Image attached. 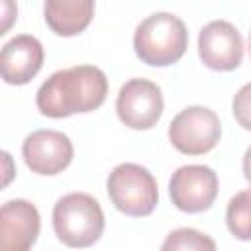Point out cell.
I'll return each mask as SVG.
<instances>
[{
    "instance_id": "cell-1",
    "label": "cell",
    "mask_w": 251,
    "mask_h": 251,
    "mask_svg": "<svg viewBox=\"0 0 251 251\" xmlns=\"http://www.w3.org/2000/svg\"><path fill=\"white\" fill-rule=\"evenodd\" d=\"M108 94V78L94 65H75L53 73L37 90V110L47 118H67L100 108Z\"/></svg>"
},
{
    "instance_id": "cell-2",
    "label": "cell",
    "mask_w": 251,
    "mask_h": 251,
    "mask_svg": "<svg viewBox=\"0 0 251 251\" xmlns=\"http://www.w3.org/2000/svg\"><path fill=\"white\" fill-rule=\"evenodd\" d=\"M188 45L184 22L169 12L147 16L133 33V49L141 63L151 67H169L176 63Z\"/></svg>"
},
{
    "instance_id": "cell-3",
    "label": "cell",
    "mask_w": 251,
    "mask_h": 251,
    "mask_svg": "<svg viewBox=\"0 0 251 251\" xmlns=\"http://www.w3.org/2000/svg\"><path fill=\"white\" fill-rule=\"evenodd\" d=\"M53 229L67 247H90L104 231V212L94 196L86 192H69L53 206Z\"/></svg>"
},
{
    "instance_id": "cell-4",
    "label": "cell",
    "mask_w": 251,
    "mask_h": 251,
    "mask_svg": "<svg viewBox=\"0 0 251 251\" xmlns=\"http://www.w3.org/2000/svg\"><path fill=\"white\" fill-rule=\"evenodd\" d=\"M112 204L126 216H149L159 200L157 180L153 175L135 163H122L112 169L106 180Z\"/></svg>"
},
{
    "instance_id": "cell-5",
    "label": "cell",
    "mask_w": 251,
    "mask_h": 251,
    "mask_svg": "<svg viewBox=\"0 0 251 251\" xmlns=\"http://www.w3.org/2000/svg\"><path fill=\"white\" fill-rule=\"evenodd\" d=\"M220 135V118L206 106H188L180 110L169 126L173 147L184 155H204L212 151L218 145Z\"/></svg>"
},
{
    "instance_id": "cell-6",
    "label": "cell",
    "mask_w": 251,
    "mask_h": 251,
    "mask_svg": "<svg viewBox=\"0 0 251 251\" xmlns=\"http://www.w3.org/2000/svg\"><path fill=\"white\" fill-rule=\"evenodd\" d=\"M169 194L180 212H204L218 196V175L206 165L178 167L169 180Z\"/></svg>"
},
{
    "instance_id": "cell-7",
    "label": "cell",
    "mask_w": 251,
    "mask_h": 251,
    "mask_svg": "<svg viewBox=\"0 0 251 251\" xmlns=\"http://www.w3.org/2000/svg\"><path fill=\"white\" fill-rule=\"evenodd\" d=\"M116 112L122 124L131 129L153 127L163 114L161 88L147 78H129L118 92Z\"/></svg>"
},
{
    "instance_id": "cell-8",
    "label": "cell",
    "mask_w": 251,
    "mask_h": 251,
    "mask_svg": "<svg viewBox=\"0 0 251 251\" xmlns=\"http://www.w3.org/2000/svg\"><path fill=\"white\" fill-rule=\"evenodd\" d=\"M243 37L237 27L226 20H214L200 29L198 55L212 71H233L243 59Z\"/></svg>"
},
{
    "instance_id": "cell-9",
    "label": "cell",
    "mask_w": 251,
    "mask_h": 251,
    "mask_svg": "<svg viewBox=\"0 0 251 251\" xmlns=\"http://www.w3.org/2000/svg\"><path fill=\"white\" fill-rule=\"evenodd\" d=\"M71 139L57 129H35L22 143V155L35 175H59L73 161Z\"/></svg>"
},
{
    "instance_id": "cell-10",
    "label": "cell",
    "mask_w": 251,
    "mask_h": 251,
    "mask_svg": "<svg viewBox=\"0 0 251 251\" xmlns=\"http://www.w3.org/2000/svg\"><path fill=\"white\" fill-rule=\"evenodd\" d=\"M37 208L24 200H8L0 210V251H29L39 235Z\"/></svg>"
},
{
    "instance_id": "cell-11",
    "label": "cell",
    "mask_w": 251,
    "mask_h": 251,
    "mask_svg": "<svg viewBox=\"0 0 251 251\" xmlns=\"http://www.w3.org/2000/svg\"><path fill=\"white\" fill-rule=\"evenodd\" d=\"M43 65V45L37 37L22 33L4 43L0 73L8 84H27Z\"/></svg>"
},
{
    "instance_id": "cell-12",
    "label": "cell",
    "mask_w": 251,
    "mask_h": 251,
    "mask_svg": "<svg viewBox=\"0 0 251 251\" xmlns=\"http://www.w3.org/2000/svg\"><path fill=\"white\" fill-rule=\"evenodd\" d=\"M45 22L53 33L71 37L86 29L94 16L92 0H47L43 4Z\"/></svg>"
},
{
    "instance_id": "cell-13",
    "label": "cell",
    "mask_w": 251,
    "mask_h": 251,
    "mask_svg": "<svg viewBox=\"0 0 251 251\" xmlns=\"http://www.w3.org/2000/svg\"><path fill=\"white\" fill-rule=\"evenodd\" d=\"M226 224L231 235L241 241L251 239V188L237 192L226 208Z\"/></svg>"
},
{
    "instance_id": "cell-14",
    "label": "cell",
    "mask_w": 251,
    "mask_h": 251,
    "mask_svg": "<svg viewBox=\"0 0 251 251\" xmlns=\"http://www.w3.org/2000/svg\"><path fill=\"white\" fill-rule=\"evenodd\" d=\"M161 251H218V249H216V241L210 235L194 227H178L165 237Z\"/></svg>"
},
{
    "instance_id": "cell-15",
    "label": "cell",
    "mask_w": 251,
    "mask_h": 251,
    "mask_svg": "<svg viewBox=\"0 0 251 251\" xmlns=\"http://www.w3.org/2000/svg\"><path fill=\"white\" fill-rule=\"evenodd\" d=\"M231 112H233V118L237 120V124L243 129L251 131V82L243 84L235 92L233 102H231Z\"/></svg>"
},
{
    "instance_id": "cell-16",
    "label": "cell",
    "mask_w": 251,
    "mask_h": 251,
    "mask_svg": "<svg viewBox=\"0 0 251 251\" xmlns=\"http://www.w3.org/2000/svg\"><path fill=\"white\" fill-rule=\"evenodd\" d=\"M243 175H245V178L251 182V147L245 151V155H243Z\"/></svg>"
},
{
    "instance_id": "cell-17",
    "label": "cell",
    "mask_w": 251,
    "mask_h": 251,
    "mask_svg": "<svg viewBox=\"0 0 251 251\" xmlns=\"http://www.w3.org/2000/svg\"><path fill=\"white\" fill-rule=\"evenodd\" d=\"M249 53H251V31H249Z\"/></svg>"
}]
</instances>
